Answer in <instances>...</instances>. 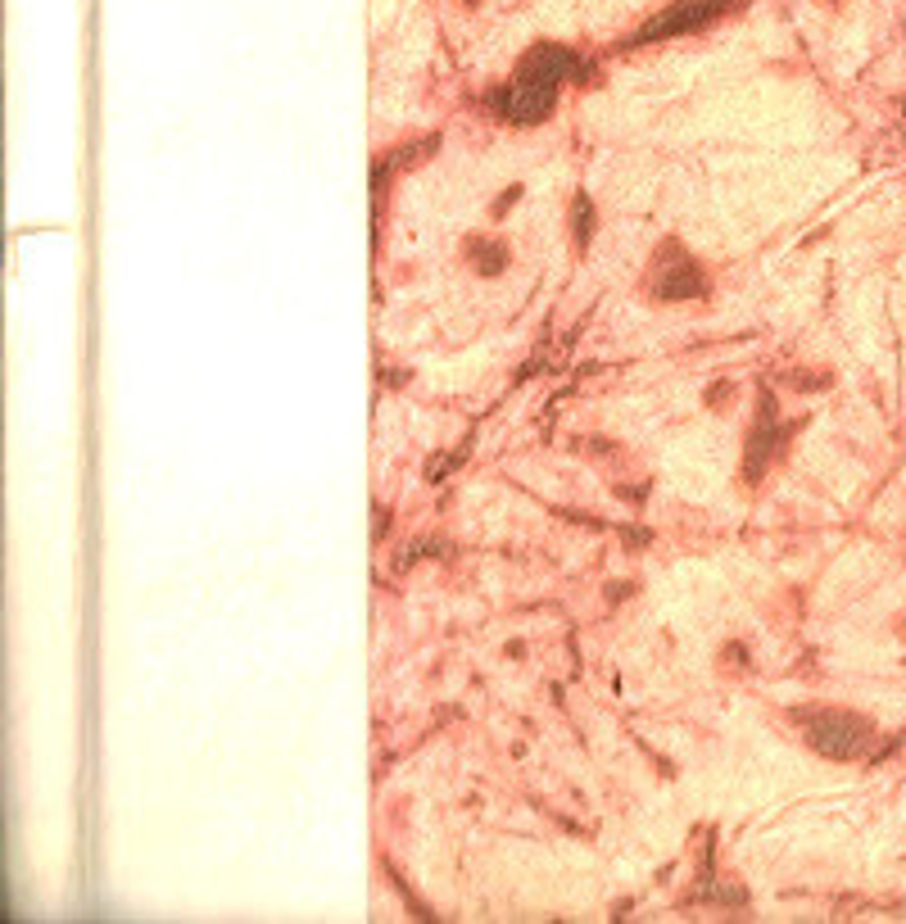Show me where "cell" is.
I'll return each mask as SVG.
<instances>
[{
  "instance_id": "2",
  "label": "cell",
  "mask_w": 906,
  "mask_h": 924,
  "mask_svg": "<svg viewBox=\"0 0 906 924\" xmlns=\"http://www.w3.org/2000/svg\"><path fill=\"white\" fill-rule=\"evenodd\" d=\"M807 744L825 757H839V761H852L861 753H871L875 744V725L861 721L852 712H820L807 721Z\"/></svg>"
},
{
  "instance_id": "3",
  "label": "cell",
  "mask_w": 906,
  "mask_h": 924,
  "mask_svg": "<svg viewBox=\"0 0 906 924\" xmlns=\"http://www.w3.org/2000/svg\"><path fill=\"white\" fill-rule=\"evenodd\" d=\"M730 0H675V5L653 19L644 32H639V42H653V36H675V32H689V27H703L711 23L716 14H726Z\"/></svg>"
},
{
  "instance_id": "1",
  "label": "cell",
  "mask_w": 906,
  "mask_h": 924,
  "mask_svg": "<svg viewBox=\"0 0 906 924\" xmlns=\"http://www.w3.org/2000/svg\"><path fill=\"white\" fill-rule=\"evenodd\" d=\"M576 68H585V64L572 51H557V46H540L535 55H526L508 96H504V114L512 123H540L557 100V87L572 78Z\"/></svg>"
}]
</instances>
